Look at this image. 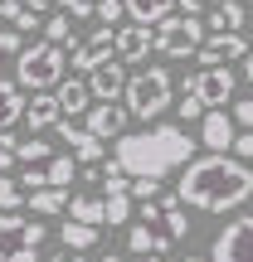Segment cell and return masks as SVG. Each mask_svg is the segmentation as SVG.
Returning a JSON list of instances; mask_svg holds the SVG:
<instances>
[{
    "instance_id": "1",
    "label": "cell",
    "mask_w": 253,
    "mask_h": 262,
    "mask_svg": "<svg viewBox=\"0 0 253 262\" xmlns=\"http://www.w3.org/2000/svg\"><path fill=\"white\" fill-rule=\"evenodd\" d=\"M176 199L185 209H200V214H229V209L248 204L253 199V170L248 160L239 156H200V160H185L180 165V185H176Z\"/></svg>"
},
{
    "instance_id": "2",
    "label": "cell",
    "mask_w": 253,
    "mask_h": 262,
    "mask_svg": "<svg viewBox=\"0 0 253 262\" xmlns=\"http://www.w3.org/2000/svg\"><path fill=\"white\" fill-rule=\"evenodd\" d=\"M195 146L200 141L190 136L185 126L161 122V126H146V131H122L112 160L131 180H166L170 170H180L190 156H195Z\"/></svg>"
},
{
    "instance_id": "3",
    "label": "cell",
    "mask_w": 253,
    "mask_h": 262,
    "mask_svg": "<svg viewBox=\"0 0 253 262\" xmlns=\"http://www.w3.org/2000/svg\"><path fill=\"white\" fill-rule=\"evenodd\" d=\"M170 93H176L170 73L161 63H151V68H141V73H127L122 107H127V117H137V122H156V117L170 107Z\"/></svg>"
},
{
    "instance_id": "4",
    "label": "cell",
    "mask_w": 253,
    "mask_h": 262,
    "mask_svg": "<svg viewBox=\"0 0 253 262\" xmlns=\"http://www.w3.org/2000/svg\"><path fill=\"white\" fill-rule=\"evenodd\" d=\"M64 63H68V54L59 44H49V39L25 44L20 58H15V83L25 88V93H54V88L64 83Z\"/></svg>"
},
{
    "instance_id": "5",
    "label": "cell",
    "mask_w": 253,
    "mask_h": 262,
    "mask_svg": "<svg viewBox=\"0 0 253 262\" xmlns=\"http://www.w3.org/2000/svg\"><path fill=\"white\" fill-rule=\"evenodd\" d=\"M44 219H25V214H0V262H39L44 253Z\"/></svg>"
},
{
    "instance_id": "6",
    "label": "cell",
    "mask_w": 253,
    "mask_h": 262,
    "mask_svg": "<svg viewBox=\"0 0 253 262\" xmlns=\"http://www.w3.org/2000/svg\"><path fill=\"white\" fill-rule=\"evenodd\" d=\"M205 44V19L200 15H166L156 25V54L166 58H190Z\"/></svg>"
},
{
    "instance_id": "7",
    "label": "cell",
    "mask_w": 253,
    "mask_h": 262,
    "mask_svg": "<svg viewBox=\"0 0 253 262\" xmlns=\"http://www.w3.org/2000/svg\"><path fill=\"white\" fill-rule=\"evenodd\" d=\"M141 224H146L151 233H161L166 243H180V238L190 233V214H185V204H180L176 194L141 199Z\"/></svg>"
},
{
    "instance_id": "8",
    "label": "cell",
    "mask_w": 253,
    "mask_h": 262,
    "mask_svg": "<svg viewBox=\"0 0 253 262\" xmlns=\"http://www.w3.org/2000/svg\"><path fill=\"white\" fill-rule=\"evenodd\" d=\"M209 262H253V214H239L219 228L215 248H209Z\"/></svg>"
},
{
    "instance_id": "9",
    "label": "cell",
    "mask_w": 253,
    "mask_h": 262,
    "mask_svg": "<svg viewBox=\"0 0 253 262\" xmlns=\"http://www.w3.org/2000/svg\"><path fill=\"white\" fill-rule=\"evenodd\" d=\"M234 68L229 63H215V68H195V73L185 78V93L190 97H200L205 107H224L229 97H234Z\"/></svg>"
},
{
    "instance_id": "10",
    "label": "cell",
    "mask_w": 253,
    "mask_h": 262,
    "mask_svg": "<svg viewBox=\"0 0 253 262\" xmlns=\"http://www.w3.org/2000/svg\"><path fill=\"white\" fill-rule=\"evenodd\" d=\"M112 49H117V29H107V25L93 29L88 39L73 44V68H78V73H93L103 58H112Z\"/></svg>"
},
{
    "instance_id": "11",
    "label": "cell",
    "mask_w": 253,
    "mask_h": 262,
    "mask_svg": "<svg viewBox=\"0 0 253 262\" xmlns=\"http://www.w3.org/2000/svg\"><path fill=\"white\" fill-rule=\"evenodd\" d=\"M234 136H239V126H234V117H229L224 107H209V112L200 117V146L205 150L224 156V150L234 146Z\"/></svg>"
},
{
    "instance_id": "12",
    "label": "cell",
    "mask_w": 253,
    "mask_h": 262,
    "mask_svg": "<svg viewBox=\"0 0 253 262\" xmlns=\"http://www.w3.org/2000/svg\"><path fill=\"white\" fill-rule=\"evenodd\" d=\"M88 88H93V102H117L122 97V88H127V63L122 58H103V63L88 73Z\"/></svg>"
},
{
    "instance_id": "13",
    "label": "cell",
    "mask_w": 253,
    "mask_h": 262,
    "mask_svg": "<svg viewBox=\"0 0 253 262\" xmlns=\"http://www.w3.org/2000/svg\"><path fill=\"white\" fill-rule=\"evenodd\" d=\"M83 117H88L83 126L93 131L98 141H117V136L127 131V107H122V102H93Z\"/></svg>"
},
{
    "instance_id": "14",
    "label": "cell",
    "mask_w": 253,
    "mask_h": 262,
    "mask_svg": "<svg viewBox=\"0 0 253 262\" xmlns=\"http://www.w3.org/2000/svg\"><path fill=\"white\" fill-rule=\"evenodd\" d=\"M59 141H68V156L78 160V165H98L103 160V141L93 136L88 126H78V122H59Z\"/></svg>"
},
{
    "instance_id": "15",
    "label": "cell",
    "mask_w": 253,
    "mask_h": 262,
    "mask_svg": "<svg viewBox=\"0 0 253 262\" xmlns=\"http://www.w3.org/2000/svg\"><path fill=\"white\" fill-rule=\"evenodd\" d=\"M151 49H156V25H122L117 29V49L112 54L122 58V63H141Z\"/></svg>"
},
{
    "instance_id": "16",
    "label": "cell",
    "mask_w": 253,
    "mask_h": 262,
    "mask_svg": "<svg viewBox=\"0 0 253 262\" xmlns=\"http://www.w3.org/2000/svg\"><path fill=\"white\" fill-rule=\"evenodd\" d=\"M59 97V112L64 117H83L88 107H93V88H88V78H64V83L54 88Z\"/></svg>"
},
{
    "instance_id": "17",
    "label": "cell",
    "mask_w": 253,
    "mask_h": 262,
    "mask_svg": "<svg viewBox=\"0 0 253 262\" xmlns=\"http://www.w3.org/2000/svg\"><path fill=\"white\" fill-rule=\"evenodd\" d=\"M25 122H29V131H49V126H59L64 122V112H59V97L54 93H34L25 102Z\"/></svg>"
},
{
    "instance_id": "18",
    "label": "cell",
    "mask_w": 253,
    "mask_h": 262,
    "mask_svg": "<svg viewBox=\"0 0 253 262\" xmlns=\"http://www.w3.org/2000/svg\"><path fill=\"white\" fill-rule=\"evenodd\" d=\"M15 122H25V88L15 78H0V131H10Z\"/></svg>"
},
{
    "instance_id": "19",
    "label": "cell",
    "mask_w": 253,
    "mask_h": 262,
    "mask_svg": "<svg viewBox=\"0 0 253 262\" xmlns=\"http://www.w3.org/2000/svg\"><path fill=\"white\" fill-rule=\"evenodd\" d=\"M131 25H161L166 15H176V0H122Z\"/></svg>"
},
{
    "instance_id": "20",
    "label": "cell",
    "mask_w": 253,
    "mask_h": 262,
    "mask_svg": "<svg viewBox=\"0 0 253 262\" xmlns=\"http://www.w3.org/2000/svg\"><path fill=\"white\" fill-rule=\"evenodd\" d=\"M127 248H131L137 257H161V253H166L170 243H166L161 233H151L146 224H131V228H127Z\"/></svg>"
},
{
    "instance_id": "21",
    "label": "cell",
    "mask_w": 253,
    "mask_h": 262,
    "mask_svg": "<svg viewBox=\"0 0 253 262\" xmlns=\"http://www.w3.org/2000/svg\"><path fill=\"white\" fill-rule=\"evenodd\" d=\"M25 199H29V209H34V219H54V214H64V209H68V194H64V189H54V185L34 189V194H25Z\"/></svg>"
},
{
    "instance_id": "22",
    "label": "cell",
    "mask_w": 253,
    "mask_h": 262,
    "mask_svg": "<svg viewBox=\"0 0 253 262\" xmlns=\"http://www.w3.org/2000/svg\"><path fill=\"white\" fill-rule=\"evenodd\" d=\"M59 238H64V248H73V253H88V248L98 243V228L93 224H78V219H64Z\"/></svg>"
},
{
    "instance_id": "23",
    "label": "cell",
    "mask_w": 253,
    "mask_h": 262,
    "mask_svg": "<svg viewBox=\"0 0 253 262\" xmlns=\"http://www.w3.org/2000/svg\"><path fill=\"white\" fill-rule=\"evenodd\" d=\"M68 219L103 228V199H93V194H68Z\"/></svg>"
},
{
    "instance_id": "24",
    "label": "cell",
    "mask_w": 253,
    "mask_h": 262,
    "mask_svg": "<svg viewBox=\"0 0 253 262\" xmlns=\"http://www.w3.org/2000/svg\"><path fill=\"white\" fill-rule=\"evenodd\" d=\"M39 29H44V39H49V44H59V49H73V44H78V39H73V15H64V10L49 15Z\"/></svg>"
},
{
    "instance_id": "25",
    "label": "cell",
    "mask_w": 253,
    "mask_h": 262,
    "mask_svg": "<svg viewBox=\"0 0 253 262\" xmlns=\"http://www.w3.org/2000/svg\"><path fill=\"white\" fill-rule=\"evenodd\" d=\"M44 175H49V185H54V189H68V185H73V175H78V160L73 156H49Z\"/></svg>"
},
{
    "instance_id": "26",
    "label": "cell",
    "mask_w": 253,
    "mask_h": 262,
    "mask_svg": "<svg viewBox=\"0 0 253 262\" xmlns=\"http://www.w3.org/2000/svg\"><path fill=\"white\" fill-rule=\"evenodd\" d=\"M103 224H112V228L131 224V194H107L103 199Z\"/></svg>"
},
{
    "instance_id": "27",
    "label": "cell",
    "mask_w": 253,
    "mask_h": 262,
    "mask_svg": "<svg viewBox=\"0 0 253 262\" xmlns=\"http://www.w3.org/2000/svg\"><path fill=\"white\" fill-rule=\"evenodd\" d=\"M49 156H54V146L39 141V136H29V141L15 146V160H25V165H49Z\"/></svg>"
},
{
    "instance_id": "28",
    "label": "cell",
    "mask_w": 253,
    "mask_h": 262,
    "mask_svg": "<svg viewBox=\"0 0 253 262\" xmlns=\"http://www.w3.org/2000/svg\"><path fill=\"white\" fill-rule=\"evenodd\" d=\"M20 49H25V34H20V29H0V78H5V68L20 58Z\"/></svg>"
},
{
    "instance_id": "29",
    "label": "cell",
    "mask_w": 253,
    "mask_h": 262,
    "mask_svg": "<svg viewBox=\"0 0 253 262\" xmlns=\"http://www.w3.org/2000/svg\"><path fill=\"white\" fill-rule=\"evenodd\" d=\"M25 204V189H20L15 175H0V214H15V209Z\"/></svg>"
},
{
    "instance_id": "30",
    "label": "cell",
    "mask_w": 253,
    "mask_h": 262,
    "mask_svg": "<svg viewBox=\"0 0 253 262\" xmlns=\"http://www.w3.org/2000/svg\"><path fill=\"white\" fill-rule=\"evenodd\" d=\"M93 15L103 19L107 29H117V25H122V15H127V5H122V0H98V10H93Z\"/></svg>"
},
{
    "instance_id": "31",
    "label": "cell",
    "mask_w": 253,
    "mask_h": 262,
    "mask_svg": "<svg viewBox=\"0 0 253 262\" xmlns=\"http://www.w3.org/2000/svg\"><path fill=\"white\" fill-rule=\"evenodd\" d=\"M205 112H209V107L200 102V97H190V93H185V97H180V102H176V117H180V122H200V117H205Z\"/></svg>"
},
{
    "instance_id": "32",
    "label": "cell",
    "mask_w": 253,
    "mask_h": 262,
    "mask_svg": "<svg viewBox=\"0 0 253 262\" xmlns=\"http://www.w3.org/2000/svg\"><path fill=\"white\" fill-rule=\"evenodd\" d=\"M15 180H20V189H25V194H34V189H44V185H49L44 165H25V175H15Z\"/></svg>"
},
{
    "instance_id": "33",
    "label": "cell",
    "mask_w": 253,
    "mask_h": 262,
    "mask_svg": "<svg viewBox=\"0 0 253 262\" xmlns=\"http://www.w3.org/2000/svg\"><path fill=\"white\" fill-rule=\"evenodd\" d=\"M59 10H64V15H73V19H88L98 10V0H54Z\"/></svg>"
},
{
    "instance_id": "34",
    "label": "cell",
    "mask_w": 253,
    "mask_h": 262,
    "mask_svg": "<svg viewBox=\"0 0 253 262\" xmlns=\"http://www.w3.org/2000/svg\"><path fill=\"white\" fill-rule=\"evenodd\" d=\"M229 156L253 160V131H239V136H234V146H229Z\"/></svg>"
},
{
    "instance_id": "35",
    "label": "cell",
    "mask_w": 253,
    "mask_h": 262,
    "mask_svg": "<svg viewBox=\"0 0 253 262\" xmlns=\"http://www.w3.org/2000/svg\"><path fill=\"white\" fill-rule=\"evenodd\" d=\"M161 194V180H131V199H156Z\"/></svg>"
},
{
    "instance_id": "36",
    "label": "cell",
    "mask_w": 253,
    "mask_h": 262,
    "mask_svg": "<svg viewBox=\"0 0 253 262\" xmlns=\"http://www.w3.org/2000/svg\"><path fill=\"white\" fill-rule=\"evenodd\" d=\"M234 126L253 131V97H244V102H234Z\"/></svg>"
},
{
    "instance_id": "37",
    "label": "cell",
    "mask_w": 253,
    "mask_h": 262,
    "mask_svg": "<svg viewBox=\"0 0 253 262\" xmlns=\"http://www.w3.org/2000/svg\"><path fill=\"white\" fill-rule=\"evenodd\" d=\"M180 5V15H200V10H215L219 0H176Z\"/></svg>"
},
{
    "instance_id": "38",
    "label": "cell",
    "mask_w": 253,
    "mask_h": 262,
    "mask_svg": "<svg viewBox=\"0 0 253 262\" xmlns=\"http://www.w3.org/2000/svg\"><path fill=\"white\" fill-rule=\"evenodd\" d=\"M39 25H44V19H39L34 10H20V19H15V29H20V34H29V29H39Z\"/></svg>"
},
{
    "instance_id": "39",
    "label": "cell",
    "mask_w": 253,
    "mask_h": 262,
    "mask_svg": "<svg viewBox=\"0 0 253 262\" xmlns=\"http://www.w3.org/2000/svg\"><path fill=\"white\" fill-rule=\"evenodd\" d=\"M20 10H25V0H0V19H10V25L20 19Z\"/></svg>"
},
{
    "instance_id": "40",
    "label": "cell",
    "mask_w": 253,
    "mask_h": 262,
    "mask_svg": "<svg viewBox=\"0 0 253 262\" xmlns=\"http://www.w3.org/2000/svg\"><path fill=\"white\" fill-rule=\"evenodd\" d=\"M49 262H88V257H83V253H73V248H64V253H54Z\"/></svg>"
},
{
    "instance_id": "41",
    "label": "cell",
    "mask_w": 253,
    "mask_h": 262,
    "mask_svg": "<svg viewBox=\"0 0 253 262\" xmlns=\"http://www.w3.org/2000/svg\"><path fill=\"white\" fill-rule=\"evenodd\" d=\"M10 165H15V150H10V146H0V175H5Z\"/></svg>"
},
{
    "instance_id": "42",
    "label": "cell",
    "mask_w": 253,
    "mask_h": 262,
    "mask_svg": "<svg viewBox=\"0 0 253 262\" xmlns=\"http://www.w3.org/2000/svg\"><path fill=\"white\" fill-rule=\"evenodd\" d=\"M49 5H54V0H25V10H34V15H44Z\"/></svg>"
},
{
    "instance_id": "43",
    "label": "cell",
    "mask_w": 253,
    "mask_h": 262,
    "mask_svg": "<svg viewBox=\"0 0 253 262\" xmlns=\"http://www.w3.org/2000/svg\"><path fill=\"white\" fill-rule=\"evenodd\" d=\"M244 78H248V83H253V49H248V54H244Z\"/></svg>"
},
{
    "instance_id": "44",
    "label": "cell",
    "mask_w": 253,
    "mask_h": 262,
    "mask_svg": "<svg viewBox=\"0 0 253 262\" xmlns=\"http://www.w3.org/2000/svg\"><path fill=\"white\" fill-rule=\"evenodd\" d=\"M98 262H122V257H117V253H107V257H98Z\"/></svg>"
},
{
    "instance_id": "45",
    "label": "cell",
    "mask_w": 253,
    "mask_h": 262,
    "mask_svg": "<svg viewBox=\"0 0 253 262\" xmlns=\"http://www.w3.org/2000/svg\"><path fill=\"white\" fill-rule=\"evenodd\" d=\"M180 262H209V257H180Z\"/></svg>"
},
{
    "instance_id": "46",
    "label": "cell",
    "mask_w": 253,
    "mask_h": 262,
    "mask_svg": "<svg viewBox=\"0 0 253 262\" xmlns=\"http://www.w3.org/2000/svg\"><path fill=\"white\" fill-rule=\"evenodd\" d=\"M248 25H253V0H248Z\"/></svg>"
},
{
    "instance_id": "47",
    "label": "cell",
    "mask_w": 253,
    "mask_h": 262,
    "mask_svg": "<svg viewBox=\"0 0 253 262\" xmlns=\"http://www.w3.org/2000/svg\"><path fill=\"white\" fill-rule=\"evenodd\" d=\"M137 262H161V257H137Z\"/></svg>"
}]
</instances>
